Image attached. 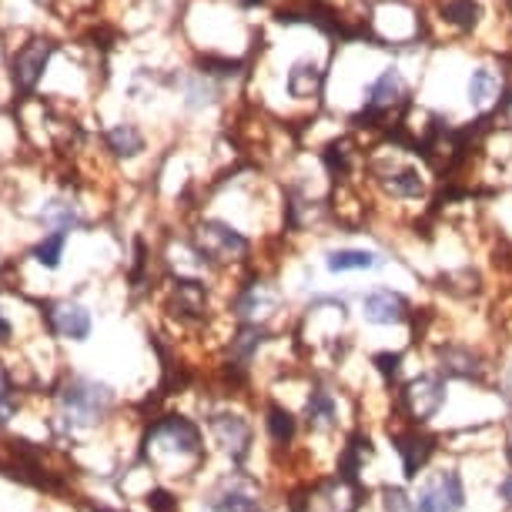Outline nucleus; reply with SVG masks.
Returning a JSON list of instances; mask_svg holds the SVG:
<instances>
[{"label":"nucleus","mask_w":512,"mask_h":512,"mask_svg":"<svg viewBox=\"0 0 512 512\" xmlns=\"http://www.w3.org/2000/svg\"><path fill=\"white\" fill-rule=\"evenodd\" d=\"M282 292L272 282H251L238 292L235 305H231V315L238 318L241 325H262L268 328L275 315H282Z\"/></svg>","instance_id":"9"},{"label":"nucleus","mask_w":512,"mask_h":512,"mask_svg":"<svg viewBox=\"0 0 512 512\" xmlns=\"http://www.w3.org/2000/svg\"><path fill=\"white\" fill-rule=\"evenodd\" d=\"M108 144H111V151L124 154V158H134V154L144 151V138L134 124H114L108 131Z\"/></svg>","instance_id":"21"},{"label":"nucleus","mask_w":512,"mask_h":512,"mask_svg":"<svg viewBox=\"0 0 512 512\" xmlns=\"http://www.w3.org/2000/svg\"><path fill=\"white\" fill-rule=\"evenodd\" d=\"M436 369L446 375V379H456L466 385H486L492 375L489 359L469 342H442L436 349Z\"/></svg>","instance_id":"8"},{"label":"nucleus","mask_w":512,"mask_h":512,"mask_svg":"<svg viewBox=\"0 0 512 512\" xmlns=\"http://www.w3.org/2000/svg\"><path fill=\"white\" fill-rule=\"evenodd\" d=\"M499 91V77L489 71V67H479L472 71V81H469V104L472 108H486V104L496 98Z\"/></svg>","instance_id":"20"},{"label":"nucleus","mask_w":512,"mask_h":512,"mask_svg":"<svg viewBox=\"0 0 512 512\" xmlns=\"http://www.w3.org/2000/svg\"><path fill=\"white\" fill-rule=\"evenodd\" d=\"M265 432H268V442H272L275 449L288 452L298 442V432H302V415H295L282 402H272L265 409Z\"/></svg>","instance_id":"15"},{"label":"nucleus","mask_w":512,"mask_h":512,"mask_svg":"<svg viewBox=\"0 0 512 512\" xmlns=\"http://www.w3.org/2000/svg\"><path fill=\"white\" fill-rule=\"evenodd\" d=\"M7 335H11V325H7L4 315H0V342H7Z\"/></svg>","instance_id":"27"},{"label":"nucleus","mask_w":512,"mask_h":512,"mask_svg":"<svg viewBox=\"0 0 512 512\" xmlns=\"http://www.w3.org/2000/svg\"><path fill=\"white\" fill-rule=\"evenodd\" d=\"M14 412H17V399H14L11 385H7V379L0 375V425L11 422V419H14Z\"/></svg>","instance_id":"25"},{"label":"nucleus","mask_w":512,"mask_h":512,"mask_svg":"<svg viewBox=\"0 0 512 512\" xmlns=\"http://www.w3.org/2000/svg\"><path fill=\"white\" fill-rule=\"evenodd\" d=\"M449 405V379L439 369L415 372L412 379H405L395 389V412L405 425L425 429L446 412Z\"/></svg>","instance_id":"2"},{"label":"nucleus","mask_w":512,"mask_h":512,"mask_svg":"<svg viewBox=\"0 0 512 512\" xmlns=\"http://www.w3.org/2000/svg\"><path fill=\"white\" fill-rule=\"evenodd\" d=\"M359 315H362V322L372 328H402L415 318L409 295H402L399 288H392V285H375L369 292H362Z\"/></svg>","instance_id":"6"},{"label":"nucleus","mask_w":512,"mask_h":512,"mask_svg":"<svg viewBox=\"0 0 512 512\" xmlns=\"http://www.w3.org/2000/svg\"><path fill=\"white\" fill-rule=\"evenodd\" d=\"M211 509L215 512H265V496L258 479L245 476V472H231L211 496Z\"/></svg>","instance_id":"12"},{"label":"nucleus","mask_w":512,"mask_h":512,"mask_svg":"<svg viewBox=\"0 0 512 512\" xmlns=\"http://www.w3.org/2000/svg\"><path fill=\"white\" fill-rule=\"evenodd\" d=\"M415 512H466L469 482L456 462H436L429 472L415 479L412 489Z\"/></svg>","instance_id":"3"},{"label":"nucleus","mask_w":512,"mask_h":512,"mask_svg":"<svg viewBox=\"0 0 512 512\" xmlns=\"http://www.w3.org/2000/svg\"><path fill=\"white\" fill-rule=\"evenodd\" d=\"M375 181H379V188L395 201H419L425 195V178L412 164H392V168L382 171Z\"/></svg>","instance_id":"13"},{"label":"nucleus","mask_w":512,"mask_h":512,"mask_svg":"<svg viewBox=\"0 0 512 512\" xmlns=\"http://www.w3.org/2000/svg\"><path fill=\"white\" fill-rule=\"evenodd\" d=\"M198 251L211 262H238V258H245L251 251V241L235 231L225 221H205V225L198 228Z\"/></svg>","instance_id":"11"},{"label":"nucleus","mask_w":512,"mask_h":512,"mask_svg":"<svg viewBox=\"0 0 512 512\" xmlns=\"http://www.w3.org/2000/svg\"><path fill=\"white\" fill-rule=\"evenodd\" d=\"M148 459L161 466H198L205 459V432L185 415H164L148 432Z\"/></svg>","instance_id":"1"},{"label":"nucleus","mask_w":512,"mask_h":512,"mask_svg":"<svg viewBox=\"0 0 512 512\" xmlns=\"http://www.w3.org/2000/svg\"><path fill=\"white\" fill-rule=\"evenodd\" d=\"M64 241H67V231H54V235H47L41 245L34 248V258L41 262L44 268H57L61 265V251H64Z\"/></svg>","instance_id":"23"},{"label":"nucleus","mask_w":512,"mask_h":512,"mask_svg":"<svg viewBox=\"0 0 512 512\" xmlns=\"http://www.w3.org/2000/svg\"><path fill=\"white\" fill-rule=\"evenodd\" d=\"M302 425L315 439H335L345 425V399L342 392L325 382H312L302 402Z\"/></svg>","instance_id":"4"},{"label":"nucleus","mask_w":512,"mask_h":512,"mask_svg":"<svg viewBox=\"0 0 512 512\" xmlns=\"http://www.w3.org/2000/svg\"><path fill=\"white\" fill-rule=\"evenodd\" d=\"M208 429L215 436L218 449L225 452L231 462H245L255 449V425H251L241 412H215L208 419Z\"/></svg>","instance_id":"10"},{"label":"nucleus","mask_w":512,"mask_h":512,"mask_svg":"<svg viewBox=\"0 0 512 512\" xmlns=\"http://www.w3.org/2000/svg\"><path fill=\"white\" fill-rule=\"evenodd\" d=\"M111 405H114V392L108 389V385H101L94 379H74L61 392L64 419H67V425H74V429L98 425L104 415L111 412Z\"/></svg>","instance_id":"5"},{"label":"nucleus","mask_w":512,"mask_h":512,"mask_svg":"<svg viewBox=\"0 0 512 512\" xmlns=\"http://www.w3.org/2000/svg\"><path fill=\"white\" fill-rule=\"evenodd\" d=\"M402 98H405V81H402V74H399V71H385V74L379 77V81H372L369 98H365V104H369V111L385 114V111H392Z\"/></svg>","instance_id":"18"},{"label":"nucleus","mask_w":512,"mask_h":512,"mask_svg":"<svg viewBox=\"0 0 512 512\" xmlns=\"http://www.w3.org/2000/svg\"><path fill=\"white\" fill-rule=\"evenodd\" d=\"M382 258L369 248H335L325 255V268L332 275H352V272H372L379 268Z\"/></svg>","instance_id":"17"},{"label":"nucleus","mask_w":512,"mask_h":512,"mask_svg":"<svg viewBox=\"0 0 512 512\" xmlns=\"http://www.w3.org/2000/svg\"><path fill=\"white\" fill-rule=\"evenodd\" d=\"M51 51H54L51 41H34V44H27V47H21V51L14 54V81H17V88L31 91L34 84L41 81Z\"/></svg>","instance_id":"14"},{"label":"nucleus","mask_w":512,"mask_h":512,"mask_svg":"<svg viewBox=\"0 0 512 512\" xmlns=\"http://www.w3.org/2000/svg\"><path fill=\"white\" fill-rule=\"evenodd\" d=\"M285 88L295 101H315L318 91H322V71H318V64H312V61L295 64L292 71H288Z\"/></svg>","instance_id":"19"},{"label":"nucleus","mask_w":512,"mask_h":512,"mask_svg":"<svg viewBox=\"0 0 512 512\" xmlns=\"http://www.w3.org/2000/svg\"><path fill=\"white\" fill-rule=\"evenodd\" d=\"M47 218L51 221H57V231H67L77 221V215H74V208L71 205H61V201H54L51 208H47Z\"/></svg>","instance_id":"26"},{"label":"nucleus","mask_w":512,"mask_h":512,"mask_svg":"<svg viewBox=\"0 0 512 512\" xmlns=\"http://www.w3.org/2000/svg\"><path fill=\"white\" fill-rule=\"evenodd\" d=\"M446 17L452 24H459V27H472V24H476V17H479V7L472 4V0H449Z\"/></svg>","instance_id":"24"},{"label":"nucleus","mask_w":512,"mask_h":512,"mask_svg":"<svg viewBox=\"0 0 512 512\" xmlns=\"http://www.w3.org/2000/svg\"><path fill=\"white\" fill-rule=\"evenodd\" d=\"M51 328L61 338H71V342H84L91 335V312L77 302H57L51 312Z\"/></svg>","instance_id":"16"},{"label":"nucleus","mask_w":512,"mask_h":512,"mask_svg":"<svg viewBox=\"0 0 512 512\" xmlns=\"http://www.w3.org/2000/svg\"><path fill=\"white\" fill-rule=\"evenodd\" d=\"M375 509L379 512H415L412 506V492L405 486H382L379 489V502H375Z\"/></svg>","instance_id":"22"},{"label":"nucleus","mask_w":512,"mask_h":512,"mask_svg":"<svg viewBox=\"0 0 512 512\" xmlns=\"http://www.w3.org/2000/svg\"><path fill=\"white\" fill-rule=\"evenodd\" d=\"M392 449H395V456H399L405 482H415L422 472H429L436 466L439 439L429 436L425 429H415V425H402V429L392 432Z\"/></svg>","instance_id":"7"}]
</instances>
